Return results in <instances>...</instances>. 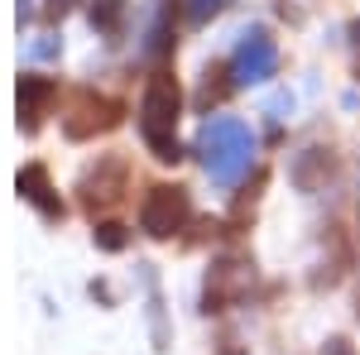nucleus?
I'll use <instances>...</instances> for the list:
<instances>
[{
  "mask_svg": "<svg viewBox=\"0 0 360 355\" xmlns=\"http://www.w3.org/2000/svg\"><path fill=\"white\" fill-rule=\"evenodd\" d=\"M202 164L212 173V183H221V188H236L240 178L250 173V159H255V135H250L245 120H236V115H217V120H207V130H202Z\"/></svg>",
  "mask_w": 360,
  "mask_h": 355,
  "instance_id": "1",
  "label": "nucleus"
},
{
  "mask_svg": "<svg viewBox=\"0 0 360 355\" xmlns=\"http://www.w3.org/2000/svg\"><path fill=\"white\" fill-rule=\"evenodd\" d=\"M178 106H183L178 82L168 72H154L149 86H144V96H139V135L154 149V159H164V164L178 159V139H173V130H178Z\"/></svg>",
  "mask_w": 360,
  "mask_h": 355,
  "instance_id": "2",
  "label": "nucleus"
},
{
  "mask_svg": "<svg viewBox=\"0 0 360 355\" xmlns=\"http://www.w3.org/2000/svg\"><path fill=\"white\" fill-rule=\"evenodd\" d=\"M188 221V192L183 188H149L144 202H139V226L154 235V240H168L178 235Z\"/></svg>",
  "mask_w": 360,
  "mask_h": 355,
  "instance_id": "3",
  "label": "nucleus"
},
{
  "mask_svg": "<svg viewBox=\"0 0 360 355\" xmlns=\"http://www.w3.org/2000/svg\"><path fill=\"white\" fill-rule=\"evenodd\" d=\"M278 67V49L274 39L264 34V29H250L245 39H240V49L231 58V72H236V82L240 86H255V82H269Z\"/></svg>",
  "mask_w": 360,
  "mask_h": 355,
  "instance_id": "4",
  "label": "nucleus"
},
{
  "mask_svg": "<svg viewBox=\"0 0 360 355\" xmlns=\"http://www.w3.org/2000/svg\"><path fill=\"white\" fill-rule=\"evenodd\" d=\"M115 120H120V106H115V101L82 91V96H77V110H72L63 125H68V135H72V139H86V135H96V130H111Z\"/></svg>",
  "mask_w": 360,
  "mask_h": 355,
  "instance_id": "5",
  "label": "nucleus"
},
{
  "mask_svg": "<svg viewBox=\"0 0 360 355\" xmlns=\"http://www.w3.org/2000/svg\"><path fill=\"white\" fill-rule=\"evenodd\" d=\"M125 164L120 159H101V164L91 168L82 178V197H86V207H111V202H120V192H125Z\"/></svg>",
  "mask_w": 360,
  "mask_h": 355,
  "instance_id": "6",
  "label": "nucleus"
},
{
  "mask_svg": "<svg viewBox=\"0 0 360 355\" xmlns=\"http://www.w3.org/2000/svg\"><path fill=\"white\" fill-rule=\"evenodd\" d=\"M332 168H336L332 149H303V154L293 159V183H298L303 192H317L327 178H332Z\"/></svg>",
  "mask_w": 360,
  "mask_h": 355,
  "instance_id": "7",
  "label": "nucleus"
},
{
  "mask_svg": "<svg viewBox=\"0 0 360 355\" xmlns=\"http://www.w3.org/2000/svg\"><path fill=\"white\" fill-rule=\"evenodd\" d=\"M49 96H53V82H49V77H20V115H25V130L39 125Z\"/></svg>",
  "mask_w": 360,
  "mask_h": 355,
  "instance_id": "8",
  "label": "nucleus"
},
{
  "mask_svg": "<svg viewBox=\"0 0 360 355\" xmlns=\"http://www.w3.org/2000/svg\"><path fill=\"white\" fill-rule=\"evenodd\" d=\"M20 192L44 212V217H58V202H49V183H44V168H25L20 173Z\"/></svg>",
  "mask_w": 360,
  "mask_h": 355,
  "instance_id": "9",
  "label": "nucleus"
},
{
  "mask_svg": "<svg viewBox=\"0 0 360 355\" xmlns=\"http://www.w3.org/2000/svg\"><path fill=\"white\" fill-rule=\"evenodd\" d=\"M120 15H125V0H96L91 5V25H101V29H115Z\"/></svg>",
  "mask_w": 360,
  "mask_h": 355,
  "instance_id": "10",
  "label": "nucleus"
},
{
  "mask_svg": "<svg viewBox=\"0 0 360 355\" xmlns=\"http://www.w3.org/2000/svg\"><path fill=\"white\" fill-rule=\"evenodd\" d=\"M217 10H221V0H188V20L193 25H207Z\"/></svg>",
  "mask_w": 360,
  "mask_h": 355,
  "instance_id": "11",
  "label": "nucleus"
},
{
  "mask_svg": "<svg viewBox=\"0 0 360 355\" xmlns=\"http://www.w3.org/2000/svg\"><path fill=\"white\" fill-rule=\"evenodd\" d=\"M101 245H106V250H120V245H125V235H120V226H106V231H101Z\"/></svg>",
  "mask_w": 360,
  "mask_h": 355,
  "instance_id": "12",
  "label": "nucleus"
},
{
  "mask_svg": "<svg viewBox=\"0 0 360 355\" xmlns=\"http://www.w3.org/2000/svg\"><path fill=\"white\" fill-rule=\"evenodd\" d=\"M351 34H356V44H360V25H356V29H351Z\"/></svg>",
  "mask_w": 360,
  "mask_h": 355,
  "instance_id": "13",
  "label": "nucleus"
}]
</instances>
